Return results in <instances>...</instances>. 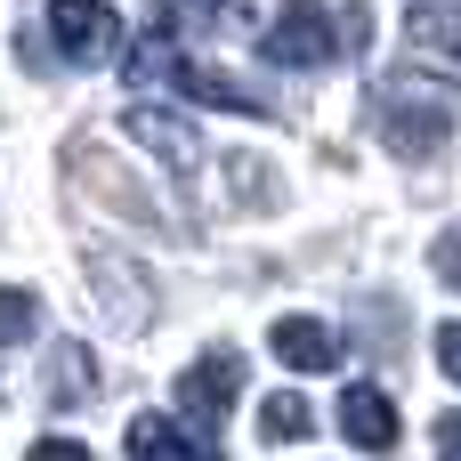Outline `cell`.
I'll use <instances>...</instances> for the list:
<instances>
[{
  "mask_svg": "<svg viewBox=\"0 0 461 461\" xmlns=\"http://www.w3.org/2000/svg\"><path fill=\"white\" fill-rule=\"evenodd\" d=\"M446 130H454V97H446V89H429V81H413V73H397V81L381 89V138H389V154L421 162V154L446 146Z\"/></svg>",
  "mask_w": 461,
  "mask_h": 461,
  "instance_id": "cell-1",
  "label": "cell"
},
{
  "mask_svg": "<svg viewBox=\"0 0 461 461\" xmlns=\"http://www.w3.org/2000/svg\"><path fill=\"white\" fill-rule=\"evenodd\" d=\"M259 49H267V65H300V73H308V65H332L348 41H340V16H324L316 0H292V8L259 32Z\"/></svg>",
  "mask_w": 461,
  "mask_h": 461,
  "instance_id": "cell-2",
  "label": "cell"
},
{
  "mask_svg": "<svg viewBox=\"0 0 461 461\" xmlns=\"http://www.w3.org/2000/svg\"><path fill=\"white\" fill-rule=\"evenodd\" d=\"M49 41L73 57V65H105L122 49V16L105 0H49Z\"/></svg>",
  "mask_w": 461,
  "mask_h": 461,
  "instance_id": "cell-3",
  "label": "cell"
},
{
  "mask_svg": "<svg viewBox=\"0 0 461 461\" xmlns=\"http://www.w3.org/2000/svg\"><path fill=\"white\" fill-rule=\"evenodd\" d=\"M235 397H243V357H235V348H211V357H194V365L178 373V413H194L203 429L227 421Z\"/></svg>",
  "mask_w": 461,
  "mask_h": 461,
  "instance_id": "cell-4",
  "label": "cell"
},
{
  "mask_svg": "<svg viewBox=\"0 0 461 461\" xmlns=\"http://www.w3.org/2000/svg\"><path fill=\"white\" fill-rule=\"evenodd\" d=\"M122 138L154 146L170 170H194V162H203V138H194V122H186V113H162V105H130V113H122Z\"/></svg>",
  "mask_w": 461,
  "mask_h": 461,
  "instance_id": "cell-5",
  "label": "cell"
},
{
  "mask_svg": "<svg viewBox=\"0 0 461 461\" xmlns=\"http://www.w3.org/2000/svg\"><path fill=\"white\" fill-rule=\"evenodd\" d=\"M340 438H348L357 454H389V446H397V405H389V389L357 381V389L340 397Z\"/></svg>",
  "mask_w": 461,
  "mask_h": 461,
  "instance_id": "cell-6",
  "label": "cell"
},
{
  "mask_svg": "<svg viewBox=\"0 0 461 461\" xmlns=\"http://www.w3.org/2000/svg\"><path fill=\"white\" fill-rule=\"evenodd\" d=\"M267 348H276V365H292V373H332V365H340V332L316 324V316H284V324L267 332Z\"/></svg>",
  "mask_w": 461,
  "mask_h": 461,
  "instance_id": "cell-7",
  "label": "cell"
},
{
  "mask_svg": "<svg viewBox=\"0 0 461 461\" xmlns=\"http://www.w3.org/2000/svg\"><path fill=\"white\" fill-rule=\"evenodd\" d=\"M405 49H413V57H438V65H461V0H421V8H405Z\"/></svg>",
  "mask_w": 461,
  "mask_h": 461,
  "instance_id": "cell-8",
  "label": "cell"
},
{
  "mask_svg": "<svg viewBox=\"0 0 461 461\" xmlns=\"http://www.w3.org/2000/svg\"><path fill=\"white\" fill-rule=\"evenodd\" d=\"M130 461H219L203 438H186L178 421H162V413H138L130 421Z\"/></svg>",
  "mask_w": 461,
  "mask_h": 461,
  "instance_id": "cell-9",
  "label": "cell"
},
{
  "mask_svg": "<svg viewBox=\"0 0 461 461\" xmlns=\"http://www.w3.org/2000/svg\"><path fill=\"white\" fill-rule=\"evenodd\" d=\"M89 389H97V357L81 340H57L49 348V405H81Z\"/></svg>",
  "mask_w": 461,
  "mask_h": 461,
  "instance_id": "cell-10",
  "label": "cell"
},
{
  "mask_svg": "<svg viewBox=\"0 0 461 461\" xmlns=\"http://www.w3.org/2000/svg\"><path fill=\"white\" fill-rule=\"evenodd\" d=\"M89 276H97V300L113 292V316H122V324H146V292H138V267H130V259L89 251Z\"/></svg>",
  "mask_w": 461,
  "mask_h": 461,
  "instance_id": "cell-11",
  "label": "cell"
},
{
  "mask_svg": "<svg viewBox=\"0 0 461 461\" xmlns=\"http://www.w3.org/2000/svg\"><path fill=\"white\" fill-rule=\"evenodd\" d=\"M259 438H267V446H300V438H316V405H308L300 389H276V397L259 405Z\"/></svg>",
  "mask_w": 461,
  "mask_h": 461,
  "instance_id": "cell-12",
  "label": "cell"
},
{
  "mask_svg": "<svg viewBox=\"0 0 461 461\" xmlns=\"http://www.w3.org/2000/svg\"><path fill=\"white\" fill-rule=\"evenodd\" d=\"M32 332H41V300H32V292H16V284H0V348L32 340Z\"/></svg>",
  "mask_w": 461,
  "mask_h": 461,
  "instance_id": "cell-13",
  "label": "cell"
},
{
  "mask_svg": "<svg viewBox=\"0 0 461 461\" xmlns=\"http://www.w3.org/2000/svg\"><path fill=\"white\" fill-rule=\"evenodd\" d=\"M429 267L446 276V292H461V235H438V251H429Z\"/></svg>",
  "mask_w": 461,
  "mask_h": 461,
  "instance_id": "cell-14",
  "label": "cell"
},
{
  "mask_svg": "<svg viewBox=\"0 0 461 461\" xmlns=\"http://www.w3.org/2000/svg\"><path fill=\"white\" fill-rule=\"evenodd\" d=\"M438 373L461 381V324H438Z\"/></svg>",
  "mask_w": 461,
  "mask_h": 461,
  "instance_id": "cell-15",
  "label": "cell"
},
{
  "mask_svg": "<svg viewBox=\"0 0 461 461\" xmlns=\"http://www.w3.org/2000/svg\"><path fill=\"white\" fill-rule=\"evenodd\" d=\"M24 461H89V446H73V438H41Z\"/></svg>",
  "mask_w": 461,
  "mask_h": 461,
  "instance_id": "cell-16",
  "label": "cell"
},
{
  "mask_svg": "<svg viewBox=\"0 0 461 461\" xmlns=\"http://www.w3.org/2000/svg\"><path fill=\"white\" fill-rule=\"evenodd\" d=\"M438 461H461V413H438Z\"/></svg>",
  "mask_w": 461,
  "mask_h": 461,
  "instance_id": "cell-17",
  "label": "cell"
}]
</instances>
